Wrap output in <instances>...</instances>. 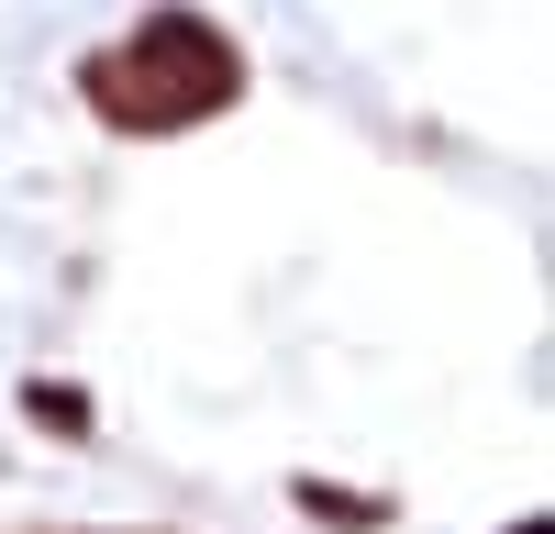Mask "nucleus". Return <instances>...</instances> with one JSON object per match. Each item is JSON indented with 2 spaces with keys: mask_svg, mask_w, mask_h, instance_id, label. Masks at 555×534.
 <instances>
[{
  "mask_svg": "<svg viewBox=\"0 0 555 534\" xmlns=\"http://www.w3.org/2000/svg\"><path fill=\"white\" fill-rule=\"evenodd\" d=\"M89 89H101V112L112 123H201V112H222L245 89V56L222 44L201 12H145V34L122 44V56H101L89 67Z\"/></svg>",
  "mask_w": 555,
  "mask_h": 534,
  "instance_id": "1",
  "label": "nucleus"
},
{
  "mask_svg": "<svg viewBox=\"0 0 555 534\" xmlns=\"http://www.w3.org/2000/svg\"><path fill=\"white\" fill-rule=\"evenodd\" d=\"M23 400H34V423H89V400H78V390H56V379H34Z\"/></svg>",
  "mask_w": 555,
  "mask_h": 534,
  "instance_id": "2",
  "label": "nucleus"
}]
</instances>
